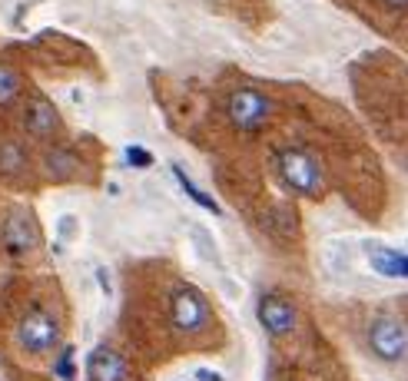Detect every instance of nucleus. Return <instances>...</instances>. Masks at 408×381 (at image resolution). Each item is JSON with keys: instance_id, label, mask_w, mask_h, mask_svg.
Wrapping results in <instances>:
<instances>
[{"instance_id": "obj_1", "label": "nucleus", "mask_w": 408, "mask_h": 381, "mask_svg": "<svg viewBox=\"0 0 408 381\" xmlns=\"http://www.w3.org/2000/svg\"><path fill=\"white\" fill-rule=\"evenodd\" d=\"M169 322L179 335H199L206 332L212 322V308L206 302V295L193 289V285H179L173 289V298H169Z\"/></svg>"}, {"instance_id": "obj_2", "label": "nucleus", "mask_w": 408, "mask_h": 381, "mask_svg": "<svg viewBox=\"0 0 408 381\" xmlns=\"http://www.w3.org/2000/svg\"><path fill=\"white\" fill-rule=\"evenodd\" d=\"M17 345L27 355H47L60 345V322L47 308H27L17 322Z\"/></svg>"}, {"instance_id": "obj_3", "label": "nucleus", "mask_w": 408, "mask_h": 381, "mask_svg": "<svg viewBox=\"0 0 408 381\" xmlns=\"http://www.w3.org/2000/svg\"><path fill=\"white\" fill-rule=\"evenodd\" d=\"M279 173L286 179V186H292L302 196H316L322 189V169L319 159L306 150H282L279 152Z\"/></svg>"}, {"instance_id": "obj_4", "label": "nucleus", "mask_w": 408, "mask_h": 381, "mask_svg": "<svg viewBox=\"0 0 408 381\" xmlns=\"http://www.w3.org/2000/svg\"><path fill=\"white\" fill-rule=\"evenodd\" d=\"M229 120L236 130L243 133H253V130H263V123L272 116V103H269V97L265 93H259V90H236L229 97Z\"/></svg>"}, {"instance_id": "obj_5", "label": "nucleus", "mask_w": 408, "mask_h": 381, "mask_svg": "<svg viewBox=\"0 0 408 381\" xmlns=\"http://www.w3.org/2000/svg\"><path fill=\"white\" fill-rule=\"evenodd\" d=\"M0 239H4V249L11 255H27L40 246V226L37 219L30 216V209L23 206H13L0 226Z\"/></svg>"}, {"instance_id": "obj_6", "label": "nucleus", "mask_w": 408, "mask_h": 381, "mask_svg": "<svg viewBox=\"0 0 408 381\" xmlns=\"http://www.w3.org/2000/svg\"><path fill=\"white\" fill-rule=\"evenodd\" d=\"M368 345H372V351H376L382 361H388V365H395V361L405 358L408 351V335L405 328L398 325L395 318H376L372 322V328H368Z\"/></svg>"}, {"instance_id": "obj_7", "label": "nucleus", "mask_w": 408, "mask_h": 381, "mask_svg": "<svg viewBox=\"0 0 408 381\" xmlns=\"http://www.w3.org/2000/svg\"><path fill=\"white\" fill-rule=\"evenodd\" d=\"M259 322L272 338H286L299 328V312L282 295H263L259 298Z\"/></svg>"}, {"instance_id": "obj_8", "label": "nucleus", "mask_w": 408, "mask_h": 381, "mask_svg": "<svg viewBox=\"0 0 408 381\" xmlns=\"http://www.w3.org/2000/svg\"><path fill=\"white\" fill-rule=\"evenodd\" d=\"M23 130H27V136H33V140H40V143L54 140L56 133H60V113H56V107L47 97H33L27 103V109H23Z\"/></svg>"}, {"instance_id": "obj_9", "label": "nucleus", "mask_w": 408, "mask_h": 381, "mask_svg": "<svg viewBox=\"0 0 408 381\" xmlns=\"http://www.w3.org/2000/svg\"><path fill=\"white\" fill-rule=\"evenodd\" d=\"M126 375H130L126 358H123L116 349L100 345V349L90 351V358H87V378L90 381H126Z\"/></svg>"}, {"instance_id": "obj_10", "label": "nucleus", "mask_w": 408, "mask_h": 381, "mask_svg": "<svg viewBox=\"0 0 408 381\" xmlns=\"http://www.w3.org/2000/svg\"><path fill=\"white\" fill-rule=\"evenodd\" d=\"M368 265L385 279H408V252L388 246H368Z\"/></svg>"}, {"instance_id": "obj_11", "label": "nucleus", "mask_w": 408, "mask_h": 381, "mask_svg": "<svg viewBox=\"0 0 408 381\" xmlns=\"http://www.w3.org/2000/svg\"><path fill=\"white\" fill-rule=\"evenodd\" d=\"M44 169L54 183H66V179H77L80 176V156L66 146H54L44 152Z\"/></svg>"}, {"instance_id": "obj_12", "label": "nucleus", "mask_w": 408, "mask_h": 381, "mask_svg": "<svg viewBox=\"0 0 408 381\" xmlns=\"http://www.w3.org/2000/svg\"><path fill=\"white\" fill-rule=\"evenodd\" d=\"M27 173H30V156L23 150V143H0V179H23Z\"/></svg>"}, {"instance_id": "obj_13", "label": "nucleus", "mask_w": 408, "mask_h": 381, "mask_svg": "<svg viewBox=\"0 0 408 381\" xmlns=\"http://www.w3.org/2000/svg\"><path fill=\"white\" fill-rule=\"evenodd\" d=\"M173 176H176L179 189H183V193H186V196L193 199V202H196L199 209H206V212H212V216H222V206H220V202H216V199L210 196V193H206V189H199V186L193 183V179H189V173H186V169H183V166H176V163H173Z\"/></svg>"}, {"instance_id": "obj_14", "label": "nucleus", "mask_w": 408, "mask_h": 381, "mask_svg": "<svg viewBox=\"0 0 408 381\" xmlns=\"http://www.w3.org/2000/svg\"><path fill=\"white\" fill-rule=\"evenodd\" d=\"M20 87H23L20 73H17L13 66L0 64V107H11L13 99L20 97Z\"/></svg>"}, {"instance_id": "obj_15", "label": "nucleus", "mask_w": 408, "mask_h": 381, "mask_svg": "<svg viewBox=\"0 0 408 381\" xmlns=\"http://www.w3.org/2000/svg\"><path fill=\"white\" fill-rule=\"evenodd\" d=\"M54 375L56 381H77V349L73 345H64L60 355L54 361Z\"/></svg>"}, {"instance_id": "obj_16", "label": "nucleus", "mask_w": 408, "mask_h": 381, "mask_svg": "<svg viewBox=\"0 0 408 381\" xmlns=\"http://www.w3.org/2000/svg\"><path fill=\"white\" fill-rule=\"evenodd\" d=\"M123 159H126V166H133V169H150V166L156 163L153 152L146 150V146H136V143L123 150Z\"/></svg>"}, {"instance_id": "obj_17", "label": "nucleus", "mask_w": 408, "mask_h": 381, "mask_svg": "<svg viewBox=\"0 0 408 381\" xmlns=\"http://www.w3.org/2000/svg\"><path fill=\"white\" fill-rule=\"evenodd\" d=\"M196 378L199 381H222V375H220V371H210V368H199Z\"/></svg>"}, {"instance_id": "obj_18", "label": "nucleus", "mask_w": 408, "mask_h": 381, "mask_svg": "<svg viewBox=\"0 0 408 381\" xmlns=\"http://www.w3.org/2000/svg\"><path fill=\"white\" fill-rule=\"evenodd\" d=\"M388 7H408V0H385Z\"/></svg>"}]
</instances>
